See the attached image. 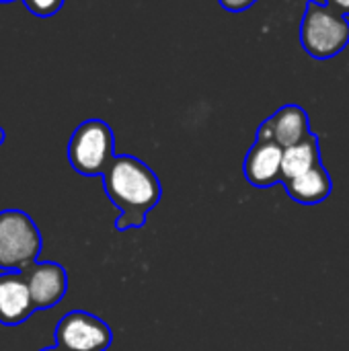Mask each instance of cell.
<instances>
[{
    "label": "cell",
    "mask_w": 349,
    "mask_h": 351,
    "mask_svg": "<svg viewBox=\"0 0 349 351\" xmlns=\"http://www.w3.org/2000/svg\"><path fill=\"white\" fill-rule=\"evenodd\" d=\"M321 165V148H319V136L311 134L302 142L284 148V158H282V175L284 181L296 179L311 169ZM282 181V183H284Z\"/></svg>",
    "instance_id": "11"
},
{
    "label": "cell",
    "mask_w": 349,
    "mask_h": 351,
    "mask_svg": "<svg viewBox=\"0 0 349 351\" xmlns=\"http://www.w3.org/2000/svg\"><path fill=\"white\" fill-rule=\"evenodd\" d=\"M4 138H6V134H4V130L0 128V146L4 144Z\"/></svg>",
    "instance_id": "15"
},
{
    "label": "cell",
    "mask_w": 349,
    "mask_h": 351,
    "mask_svg": "<svg viewBox=\"0 0 349 351\" xmlns=\"http://www.w3.org/2000/svg\"><path fill=\"white\" fill-rule=\"evenodd\" d=\"M103 187L111 204L119 210L117 230L142 228L146 216L160 202L163 189L156 173L136 156L119 154L103 173Z\"/></svg>",
    "instance_id": "1"
},
{
    "label": "cell",
    "mask_w": 349,
    "mask_h": 351,
    "mask_svg": "<svg viewBox=\"0 0 349 351\" xmlns=\"http://www.w3.org/2000/svg\"><path fill=\"white\" fill-rule=\"evenodd\" d=\"M220 2V6L224 8V10H228V12H243V10H247L249 6H253L257 0H218Z\"/></svg>",
    "instance_id": "13"
},
{
    "label": "cell",
    "mask_w": 349,
    "mask_h": 351,
    "mask_svg": "<svg viewBox=\"0 0 349 351\" xmlns=\"http://www.w3.org/2000/svg\"><path fill=\"white\" fill-rule=\"evenodd\" d=\"M41 253V232L23 210L0 212V269L23 271Z\"/></svg>",
    "instance_id": "4"
},
{
    "label": "cell",
    "mask_w": 349,
    "mask_h": 351,
    "mask_svg": "<svg viewBox=\"0 0 349 351\" xmlns=\"http://www.w3.org/2000/svg\"><path fill=\"white\" fill-rule=\"evenodd\" d=\"M41 351H62L58 346H53V348H45V350H41Z\"/></svg>",
    "instance_id": "16"
},
{
    "label": "cell",
    "mask_w": 349,
    "mask_h": 351,
    "mask_svg": "<svg viewBox=\"0 0 349 351\" xmlns=\"http://www.w3.org/2000/svg\"><path fill=\"white\" fill-rule=\"evenodd\" d=\"M113 130L103 119L82 121L70 136L68 160L70 167L84 177H103L115 158Z\"/></svg>",
    "instance_id": "3"
},
{
    "label": "cell",
    "mask_w": 349,
    "mask_h": 351,
    "mask_svg": "<svg viewBox=\"0 0 349 351\" xmlns=\"http://www.w3.org/2000/svg\"><path fill=\"white\" fill-rule=\"evenodd\" d=\"M6 2H14V0H0V4H6Z\"/></svg>",
    "instance_id": "17"
},
{
    "label": "cell",
    "mask_w": 349,
    "mask_h": 351,
    "mask_svg": "<svg viewBox=\"0 0 349 351\" xmlns=\"http://www.w3.org/2000/svg\"><path fill=\"white\" fill-rule=\"evenodd\" d=\"M53 339L62 351H107L113 333L99 317L84 311H72L56 325Z\"/></svg>",
    "instance_id": "5"
},
{
    "label": "cell",
    "mask_w": 349,
    "mask_h": 351,
    "mask_svg": "<svg viewBox=\"0 0 349 351\" xmlns=\"http://www.w3.org/2000/svg\"><path fill=\"white\" fill-rule=\"evenodd\" d=\"M282 158H284V148L280 144H276L274 140L255 138V144L249 148L245 162H243L245 179L253 187H259V189H265L284 181Z\"/></svg>",
    "instance_id": "8"
},
{
    "label": "cell",
    "mask_w": 349,
    "mask_h": 351,
    "mask_svg": "<svg viewBox=\"0 0 349 351\" xmlns=\"http://www.w3.org/2000/svg\"><path fill=\"white\" fill-rule=\"evenodd\" d=\"M23 278L29 286L33 304L37 311L53 308L68 290V276L66 269L60 263L53 261H35L29 267H25Z\"/></svg>",
    "instance_id": "6"
},
{
    "label": "cell",
    "mask_w": 349,
    "mask_h": 351,
    "mask_svg": "<svg viewBox=\"0 0 349 351\" xmlns=\"http://www.w3.org/2000/svg\"><path fill=\"white\" fill-rule=\"evenodd\" d=\"M284 187L288 191V195L302 204V206H317L321 202H325L331 191H333V181H331V175L327 173V169L321 165H317L315 169H311L309 173L296 177V179H290V181H284Z\"/></svg>",
    "instance_id": "10"
},
{
    "label": "cell",
    "mask_w": 349,
    "mask_h": 351,
    "mask_svg": "<svg viewBox=\"0 0 349 351\" xmlns=\"http://www.w3.org/2000/svg\"><path fill=\"white\" fill-rule=\"evenodd\" d=\"M300 43L317 60H329L349 45V21L329 4L306 2L300 23Z\"/></svg>",
    "instance_id": "2"
},
{
    "label": "cell",
    "mask_w": 349,
    "mask_h": 351,
    "mask_svg": "<svg viewBox=\"0 0 349 351\" xmlns=\"http://www.w3.org/2000/svg\"><path fill=\"white\" fill-rule=\"evenodd\" d=\"M25 4V8L39 16V19H49L53 16L56 12H60V8L64 6L66 0H21Z\"/></svg>",
    "instance_id": "12"
},
{
    "label": "cell",
    "mask_w": 349,
    "mask_h": 351,
    "mask_svg": "<svg viewBox=\"0 0 349 351\" xmlns=\"http://www.w3.org/2000/svg\"><path fill=\"white\" fill-rule=\"evenodd\" d=\"M309 113L300 105H284L257 130V140H274L282 148H290L311 136Z\"/></svg>",
    "instance_id": "7"
},
{
    "label": "cell",
    "mask_w": 349,
    "mask_h": 351,
    "mask_svg": "<svg viewBox=\"0 0 349 351\" xmlns=\"http://www.w3.org/2000/svg\"><path fill=\"white\" fill-rule=\"evenodd\" d=\"M327 4L339 10L344 16H349V0H327Z\"/></svg>",
    "instance_id": "14"
},
{
    "label": "cell",
    "mask_w": 349,
    "mask_h": 351,
    "mask_svg": "<svg viewBox=\"0 0 349 351\" xmlns=\"http://www.w3.org/2000/svg\"><path fill=\"white\" fill-rule=\"evenodd\" d=\"M35 304L29 286L21 271L0 274V325L16 327L25 323L33 313Z\"/></svg>",
    "instance_id": "9"
}]
</instances>
